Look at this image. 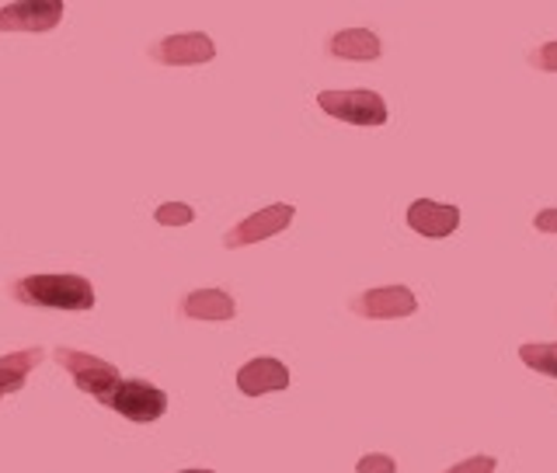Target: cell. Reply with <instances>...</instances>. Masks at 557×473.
Masks as SVG:
<instances>
[{
  "instance_id": "7c38bea8",
  "label": "cell",
  "mask_w": 557,
  "mask_h": 473,
  "mask_svg": "<svg viewBox=\"0 0 557 473\" xmlns=\"http://www.w3.org/2000/svg\"><path fill=\"white\" fill-rule=\"evenodd\" d=\"M237 303L226 289H191L182 296V318L188 321H234Z\"/></svg>"
},
{
  "instance_id": "277c9868",
  "label": "cell",
  "mask_w": 557,
  "mask_h": 473,
  "mask_svg": "<svg viewBox=\"0 0 557 473\" xmlns=\"http://www.w3.org/2000/svg\"><path fill=\"white\" fill-rule=\"evenodd\" d=\"M52 359H57V365H63V370L74 376L77 390L91 394L95 400H101L122 379L112 362H104V359H98L91 352H81V348H57Z\"/></svg>"
},
{
  "instance_id": "5bb4252c",
  "label": "cell",
  "mask_w": 557,
  "mask_h": 473,
  "mask_svg": "<svg viewBox=\"0 0 557 473\" xmlns=\"http://www.w3.org/2000/svg\"><path fill=\"white\" fill-rule=\"evenodd\" d=\"M522 365H530L533 373L557 379V341H533L519 348Z\"/></svg>"
},
{
  "instance_id": "d6986e66",
  "label": "cell",
  "mask_w": 557,
  "mask_h": 473,
  "mask_svg": "<svg viewBox=\"0 0 557 473\" xmlns=\"http://www.w3.org/2000/svg\"><path fill=\"white\" fill-rule=\"evenodd\" d=\"M533 226L540 234H557V209H540L533 216Z\"/></svg>"
},
{
  "instance_id": "8992f818",
  "label": "cell",
  "mask_w": 557,
  "mask_h": 473,
  "mask_svg": "<svg viewBox=\"0 0 557 473\" xmlns=\"http://www.w3.org/2000/svg\"><path fill=\"white\" fill-rule=\"evenodd\" d=\"M216 57V46L206 32H182V35H168V39H157L150 46V60L161 66H199Z\"/></svg>"
},
{
  "instance_id": "4fadbf2b",
  "label": "cell",
  "mask_w": 557,
  "mask_h": 473,
  "mask_svg": "<svg viewBox=\"0 0 557 473\" xmlns=\"http://www.w3.org/2000/svg\"><path fill=\"white\" fill-rule=\"evenodd\" d=\"M46 359V348L32 345V348H17V352L0 356V397L4 394H17L25 387L28 373Z\"/></svg>"
},
{
  "instance_id": "9c48e42d",
  "label": "cell",
  "mask_w": 557,
  "mask_h": 473,
  "mask_svg": "<svg viewBox=\"0 0 557 473\" xmlns=\"http://www.w3.org/2000/svg\"><path fill=\"white\" fill-rule=\"evenodd\" d=\"M408 226L414 234L429 237V240H443L460 226V209L432 202V199H414L408 206Z\"/></svg>"
},
{
  "instance_id": "52a82bcc",
  "label": "cell",
  "mask_w": 557,
  "mask_h": 473,
  "mask_svg": "<svg viewBox=\"0 0 557 473\" xmlns=\"http://www.w3.org/2000/svg\"><path fill=\"white\" fill-rule=\"evenodd\" d=\"M63 22V0H14L0 8V32H52Z\"/></svg>"
},
{
  "instance_id": "6da1fadb",
  "label": "cell",
  "mask_w": 557,
  "mask_h": 473,
  "mask_svg": "<svg viewBox=\"0 0 557 473\" xmlns=\"http://www.w3.org/2000/svg\"><path fill=\"white\" fill-rule=\"evenodd\" d=\"M11 296L22 307H42V310H91L95 307V286L84 275L74 272H39L11 283Z\"/></svg>"
},
{
  "instance_id": "5b68a950",
  "label": "cell",
  "mask_w": 557,
  "mask_h": 473,
  "mask_svg": "<svg viewBox=\"0 0 557 473\" xmlns=\"http://www.w3.org/2000/svg\"><path fill=\"white\" fill-rule=\"evenodd\" d=\"M293 216H296V209L286 206V202L258 209V213H251L248 220H240L234 231L223 234V248L237 251V248H251V244H258V240H269L275 234H283L286 226L293 223Z\"/></svg>"
},
{
  "instance_id": "ba28073f",
  "label": "cell",
  "mask_w": 557,
  "mask_h": 473,
  "mask_svg": "<svg viewBox=\"0 0 557 473\" xmlns=\"http://www.w3.org/2000/svg\"><path fill=\"white\" fill-rule=\"evenodd\" d=\"M352 313H359L366 321H397V318L418 313V300L408 286H380V289L356 296Z\"/></svg>"
},
{
  "instance_id": "30bf717a",
  "label": "cell",
  "mask_w": 557,
  "mask_h": 473,
  "mask_svg": "<svg viewBox=\"0 0 557 473\" xmlns=\"http://www.w3.org/2000/svg\"><path fill=\"white\" fill-rule=\"evenodd\" d=\"M289 387V370L278 359H251L240 365L237 373V390L244 397H261V394H272V390H286Z\"/></svg>"
},
{
  "instance_id": "7a4b0ae2",
  "label": "cell",
  "mask_w": 557,
  "mask_h": 473,
  "mask_svg": "<svg viewBox=\"0 0 557 473\" xmlns=\"http://www.w3.org/2000/svg\"><path fill=\"white\" fill-rule=\"evenodd\" d=\"M98 404L119 411L122 418L139 425H150L157 418H164L168 411V394L161 387H153L150 379H119L115 387L104 394Z\"/></svg>"
},
{
  "instance_id": "9a60e30c",
  "label": "cell",
  "mask_w": 557,
  "mask_h": 473,
  "mask_svg": "<svg viewBox=\"0 0 557 473\" xmlns=\"http://www.w3.org/2000/svg\"><path fill=\"white\" fill-rule=\"evenodd\" d=\"M153 220L161 226H188L191 220H196V209L185 206V202H164V206H157Z\"/></svg>"
},
{
  "instance_id": "e0dca14e",
  "label": "cell",
  "mask_w": 557,
  "mask_h": 473,
  "mask_svg": "<svg viewBox=\"0 0 557 473\" xmlns=\"http://www.w3.org/2000/svg\"><path fill=\"white\" fill-rule=\"evenodd\" d=\"M356 473H397V460L387 452H370L356 463Z\"/></svg>"
},
{
  "instance_id": "ffe728a7",
  "label": "cell",
  "mask_w": 557,
  "mask_h": 473,
  "mask_svg": "<svg viewBox=\"0 0 557 473\" xmlns=\"http://www.w3.org/2000/svg\"><path fill=\"white\" fill-rule=\"evenodd\" d=\"M182 473H213V470H182Z\"/></svg>"
},
{
  "instance_id": "2e32d148",
  "label": "cell",
  "mask_w": 557,
  "mask_h": 473,
  "mask_svg": "<svg viewBox=\"0 0 557 473\" xmlns=\"http://www.w3.org/2000/svg\"><path fill=\"white\" fill-rule=\"evenodd\" d=\"M530 66L540 74H557V42H544L530 52Z\"/></svg>"
},
{
  "instance_id": "ac0fdd59",
  "label": "cell",
  "mask_w": 557,
  "mask_h": 473,
  "mask_svg": "<svg viewBox=\"0 0 557 473\" xmlns=\"http://www.w3.org/2000/svg\"><path fill=\"white\" fill-rule=\"evenodd\" d=\"M495 457H470V460H460L453 470L446 473H495Z\"/></svg>"
},
{
  "instance_id": "3957f363",
  "label": "cell",
  "mask_w": 557,
  "mask_h": 473,
  "mask_svg": "<svg viewBox=\"0 0 557 473\" xmlns=\"http://www.w3.org/2000/svg\"><path fill=\"white\" fill-rule=\"evenodd\" d=\"M321 112L348 122V126H387V101H383L376 91H321L318 95Z\"/></svg>"
},
{
  "instance_id": "8fae6325",
  "label": "cell",
  "mask_w": 557,
  "mask_h": 473,
  "mask_svg": "<svg viewBox=\"0 0 557 473\" xmlns=\"http://www.w3.org/2000/svg\"><path fill=\"white\" fill-rule=\"evenodd\" d=\"M327 57L335 60H352V63H373L383 57V42L380 35L370 32V28H345V32H335L331 39L324 42Z\"/></svg>"
}]
</instances>
